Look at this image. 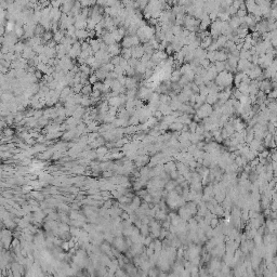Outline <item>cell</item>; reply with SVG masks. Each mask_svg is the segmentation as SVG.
I'll use <instances>...</instances> for the list:
<instances>
[{
    "label": "cell",
    "instance_id": "cell-1",
    "mask_svg": "<svg viewBox=\"0 0 277 277\" xmlns=\"http://www.w3.org/2000/svg\"><path fill=\"white\" fill-rule=\"evenodd\" d=\"M213 113V107L209 105V104L205 103L199 109L196 110V115L200 118V119H206L208 117H210Z\"/></svg>",
    "mask_w": 277,
    "mask_h": 277
},
{
    "label": "cell",
    "instance_id": "cell-2",
    "mask_svg": "<svg viewBox=\"0 0 277 277\" xmlns=\"http://www.w3.org/2000/svg\"><path fill=\"white\" fill-rule=\"evenodd\" d=\"M81 52H82V50H81V42L77 41V42H75V44H73L72 50H70V52H69L68 57H70L72 60H74V59H78V57H80Z\"/></svg>",
    "mask_w": 277,
    "mask_h": 277
},
{
    "label": "cell",
    "instance_id": "cell-3",
    "mask_svg": "<svg viewBox=\"0 0 277 277\" xmlns=\"http://www.w3.org/2000/svg\"><path fill=\"white\" fill-rule=\"evenodd\" d=\"M249 147H250L251 151L257 152V153H261V152H263L265 149V146H264L263 141H261V140H257V138H255V140L249 144Z\"/></svg>",
    "mask_w": 277,
    "mask_h": 277
},
{
    "label": "cell",
    "instance_id": "cell-4",
    "mask_svg": "<svg viewBox=\"0 0 277 277\" xmlns=\"http://www.w3.org/2000/svg\"><path fill=\"white\" fill-rule=\"evenodd\" d=\"M253 64L251 62H249L248 60H240L238 61V65H237V70L238 73H245L249 69H251Z\"/></svg>",
    "mask_w": 277,
    "mask_h": 277
},
{
    "label": "cell",
    "instance_id": "cell-5",
    "mask_svg": "<svg viewBox=\"0 0 277 277\" xmlns=\"http://www.w3.org/2000/svg\"><path fill=\"white\" fill-rule=\"evenodd\" d=\"M259 89H260V91L264 92L265 94H270V92L273 90V88H272V81H270L268 79L262 80V81L259 82Z\"/></svg>",
    "mask_w": 277,
    "mask_h": 277
},
{
    "label": "cell",
    "instance_id": "cell-6",
    "mask_svg": "<svg viewBox=\"0 0 277 277\" xmlns=\"http://www.w3.org/2000/svg\"><path fill=\"white\" fill-rule=\"evenodd\" d=\"M144 54H145V51H144L143 46H138V47L132 48V57L133 59L141 60Z\"/></svg>",
    "mask_w": 277,
    "mask_h": 277
},
{
    "label": "cell",
    "instance_id": "cell-7",
    "mask_svg": "<svg viewBox=\"0 0 277 277\" xmlns=\"http://www.w3.org/2000/svg\"><path fill=\"white\" fill-rule=\"evenodd\" d=\"M228 24H230L231 28L233 29V30H236V29L239 28L240 25L242 24L241 19H240V17H238L237 15H234V16H232V17L230 19V21H228Z\"/></svg>",
    "mask_w": 277,
    "mask_h": 277
},
{
    "label": "cell",
    "instance_id": "cell-8",
    "mask_svg": "<svg viewBox=\"0 0 277 277\" xmlns=\"http://www.w3.org/2000/svg\"><path fill=\"white\" fill-rule=\"evenodd\" d=\"M107 52L112 55V57L120 55V54H121V48H120V44H112V46H109Z\"/></svg>",
    "mask_w": 277,
    "mask_h": 277
},
{
    "label": "cell",
    "instance_id": "cell-9",
    "mask_svg": "<svg viewBox=\"0 0 277 277\" xmlns=\"http://www.w3.org/2000/svg\"><path fill=\"white\" fill-rule=\"evenodd\" d=\"M138 79L134 78V77H127L126 80V87L127 90H133V89H138Z\"/></svg>",
    "mask_w": 277,
    "mask_h": 277
},
{
    "label": "cell",
    "instance_id": "cell-10",
    "mask_svg": "<svg viewBox=\"0 0 277 277\" xmlns=\"http://www.w3.org/2000/svg\"><path fill=\"white\" fill-rule=\"evenodd\" d=\"M74 6H75V1H64L60 9L64 14H69L72 12V9Z\"/></svg>",
    "mask_w": 277,
    "mask_h": 277
},
{
    "label": "cell",
    "instance_id": "cell-11",
    "mask_svg": "<svg viewBox=\"0 0 277 277\" xmlns=\"http://www.w3.org/2000/svg\"><path fill=\"white\" fill-rule=\"evenodd\" d=\"M219 102V93H209L207 98H206V103L213 106Z\"/></svg>",
    "mask_w": 277,
    "mask_h": 277
},
{
    "label": "cell",
    "instance_id": "cell-12",
    "mask_svg": "<svg viewBox=\"0 0 277 277\" xmlns=\"http://www.w3.org/2000/svg\"><path fill=\"white\" fill-rule=\"evenodd\" d=\"M228 53L224 50H219L215 53V62H226Z\"/></svg>",
    "mask_w": 277,
    "mask_h": 277
},
{
    "label": "cell",
    "instance_id": "cell-13",
    "mask_svg": "<svg viewBox=\"0 0 277 277\" xmlns=\"http://www.w3.org/2000/svg\"><path fill=\"white\" fill-rule=\"evenodd\" d=\"M245 6H246V10H247V12L249 13V14H253L255 11V9H257V7H258V4H257V2L255 1H252V0H249V1H246L245 2Z\"/></svg>",
    "mask_w": 277,
    "mask_h": 277
},
{
    "label": "cell",
    "instance_id": "cell-14",
    "mask_svg": "<svg viewBox=\"0 0 277 277\" xmlns=\"http://www.w3.org/2000/svg\"><path fill=\"white\" fill-rule=\"evenodd\" d=\"M182 74L180 72V69H174L171 73V77H170V81L172 83H178L180 81V79L182 78Z\"/></svg>",
    "mask_w": 277,
    "mask_h": 277
},
{
    "label": "cell",
    "instance_id": "cell-15",
    "mask_svg": "<svg viewBox=\"0 0 277 277\" xmlns=\"http://www.w3.org/2000/svg\"><path fill=\"white\" fill-rule=\"evenodd\" d=\"M75 35H76V37H77V39L82 42V41H85V39H87V38L89 37V32L87 29H80V30H76Z\"/></svg>",
    "mask_w": 277,
    "mask_h": 277
},
{
    "label": "cell",
    "instance_id": "cell-16",
    "mask_svg": "<svg viewBox=\"0 0 277 277\" xmlns=\"http://www.w3.org/2000/svg\"><path fill=\"white\" fill-rule=\"evenodd\" d=\"M164 170L166 173H168V174H170L171 172H173V171H176V165L173 162V161H168V162H166L164 166Z\"/></svg>",
    "mask_w": 277,
    "mask_h": 277
},
{
    "label": "cell",
    "instance_id": "cell-17",
    "mask_svg": "<svg viewBox=\"0 0 277 277\" xmlns=\"http://www.w3.org/2000/svg\"><path fill=\"white\" fill-rule=\"evenodd\" d=\"M86 114V108L85 107H82L81 105H79L78 107H77V109L75 110V113H74V116L76 119H79L81 120V118H83V116H85Z\"/></svg>",
    "mask_w": 277,
    "mask_h": 277
},
{
    "label": "cell",
    "instance_id": "cell-18",
    "mask_svg": "<svg viewBox=\"0 0 277 277\" xmlns=\"http://www.w3.org/2000/svg\"><path fill=\"white\" fill-rule=\"evenodd\" d=\"M158 110H160L161 113H162V115H165V116L171 115V114H172V112H173V110L171 109L170 105H168V104H160V105H159V108H158Z\"/></svg>",
    "mask_w": 277,
    "mask_h": 277
},
{
    "label": "cell",
    "instance_id": "cell-19",
    "mask_svg": "<svg viewBox=\"0 0 277 277\" xmlns=\"http://www.w3.org/2000/svg\"><path fill=\"white\" fill-rule=\"evenodd\" d=\"M246 76L247 75H246L245 73H237L236 75L234 76V85L236 86V87H238V86L244 81V78H245Z\"/></svg>",
    "mask_w": 277,
    "mask_h": 277
},
{
    "label": "cell",
    "instance_id": "cell-20",
    "mask_svg": "<svg viewBox=\"0 0 277 277\" xmlns=\"http://www.w3.org/2000/svg\"><path fill=\"white\" fill-rule=\"evenodd\" d=\"M66 36V32L64 30H59V32L54 33L53 35V40L57 42V44H61V41L63 40V38Z\"/></svg>",
    "mask_w": 277,
    "mask_h": 277
},
{
    "label": "cell",
    "instance_id": "cell-21",
    "mask_svg": "<svg viewBox=\"0 0 277 277\" xmlns=\"http://www.w3.org/2000/svg\"><path fill=\"white\" fill-rule=\"evenodd\" d=\"M212 42H213V38L211 37V36H209V37L205 38L204 40H202V42H200V48H202L204 50H208V48L210 47Z\"/></svg>",
    "mask_w": 277,
    "mask_h": 277
},
{
    "label": "cell",
    "instance_id": "cell-22",
    "mask_svg": "<svg viewBox=\"0 0 277 277\" xmlns=\"http://www.w3.org/2000/svg\"><path fill=\"white\" fill-rule=\"evenodd\" d=\"M121 46H123V48H126V49H131V48H133L131 37H130V36H126V37L123 38V41H121Z\"/></svg>",
    "mask_w": 277,
    "mask_h": 277
},
{
    "label": "cell",
    "instance_id": "cell-23",
    "mask_svg": "<svg viewBox=\"0 0 277 277\" xmlns=\"http://www.w3.org/2000/svg\"><path fill=\"white\" fill-rule=\"evenodd\" d=\"M249 85H250V83H247V82L242 81L241 83H240V85L237 87V89H238V90L241 92L242 94L249 95Z\"/></svg>",
    "mask_w": 277,
    "mask_h": 277
},
{
    "label": "cell",
    "instance_id": "cell-24",
    "mask_svg": "<svg viewBox=\"0 0 277 277\" xmlns=\"http://www.w3.org/2000/svg\"><path fill=\"white\" fill-rule=\"evenodd\" d=\"M228 41V38H227V36H224V35H220L219 37H218L217 39V42L218 44L220 46L221 50L223 49V48H225V46H226V42Z\"/></svg>",
    "mask_w": 277,
    "mask_h": 277
},
{
    "label": "cell",
    "instance_id": "cell-25",
    "mask_svg": "<svg viewBox=\"0 0 277 277\" xmlns=\"http://www.w3.org/2000/svg\"><path fill=\"white\" fill-rule=\"evenodd\" d=\"M44 54L48 57V59H55V57H57V50L55 48L54 49H51V48H48L46 46V50H44Z\"/></svg>",
    "mask_w": 277,
    "mask_h": 277
},
{
    "label": "cell",
    "instance_id": "cell-26",
    "mask_svg": "<svg viewBox=\"0 0 277 277\" xmlns=\"http://www.w3.org/2000/svg\"><path fill=\"white\" fill-rule=\"evenodd\" d=\"M53 35L54 33L52 32V30H46L44 34V36H42V41H44V44H47V42H49L50 40H52L53 39Z\"/></svg>",
    "mask_w": 277,
    "mask_h": 277
},
{
    "label": "cell",
    "instance_id": "cell-27",
    "mask_svg": "<svg viewBox=\"0 0 277 277\" xmlns=\"http://www.w3.org/2000/svg\"><path fill=\"white\" fill-rule=\"evenodd\" d=\"M92 92H93V88L91 87V85H90V83H88V85L83 86L82 91H81V94L83 95V96H90V95L92 94Z\"/></svg>",
    "mask_w": 277,
    "mask_h": 277
},
{
    "label": "cell",
    "instance_id": "cell-28",
    "mask_svg": "<svg viewBox=\"0 0 277 277\" xmlns=\"http://www.w3.org/2000/svg\"><path fill=\"white\" fill-rule=\"evenodd\" d=\"M183 126L184 125L181 123H174L169 126V130H172L173 132H181L183 129Z\"/></svg>",
    "mask_w": 277,
    "mask_h": 277
},
{
    "label": "cell",
    "instance_id": "cell-29",
    "mask_svg": "<svg viewBox=\"0 0 277 277\" xmlns=\"http://www.w3.org/2000/svg\"><path fill=\"white\" fill-rule=\"evenodd\" d=\"M121 57L126 60H130L132 57V48L131 49H126V48H123L121 49Z\"/></svg>",
    "mask_w": 277,
    "mask_h": 277
},
{
    "label": "cell",
    "instance_id": "cell-30",
    "mask_svg": "<svg viewBox=\"0 0 277 277\" xmlns=\"http://www.w3.org/2000/svg\"><path fill=\"white\" fill-rule=\"evenodd\" d=\"M146 69H147V67H146V65H144V64H143V63H141V61H140V64H138V66H136V75L144 76L145 72H146Z\"/></svg>",
    "mask_w": 277,
    "mask_h": 277
},
{
    "label": "cell",
    "instance_id": "cell-31",
    "mask_svg": "<svg viewBox=\"0 0 277 277\" xmlns=\"http://www.w3.org/2000/svg\"><path fill=\"white\" fill-rule=\"evenodd\" d=\"M33 151H34V153H44V152L47 151V148H46V145L42 144V143H37V144L34 145Z\"/></svg>",
    "mask_w": 277,
    "mask_h": 277
},
{
    "label": "cell",
    "instance_id": "cell-32",
    "mask_svg": "<svg viewBox=\"0 0 277 277\" xmlns=\"http://www.w3.org/2000/svg\"><path fill=\"white\" fill-rule=\"evenodd\" d=\"M25 47H26V44H24L22 41H19V42L13 47V49H14V52H16V53H23Z\"/></svg>",
    "mask_w": 277,
    "mask_h": 277
},
{
    "label": "cell",
    "instance_id": "cell-33",
    "mask_svg": "<svg viewBox=\"0 0 277 277\" xmlns=\"http://www.w3.org/2000/svg\"><path fill=\"white\" fill-rule=\"evenodd\" d=\"M214 66H215V68H217L218 74H220V73L225 72V70H226V69H225L226 62H215V63H214Z\"/></svg>",
    "mask_w": 277,
    "mask_h": 277
},
{
    "label": "cell",
    "instance_id": "cell-34",
    "mask_svg": "<svg viewBox=\"0 0 277 277\" xmlns=\"http://www.w3.org/2000/svg\"><path fill=\"white\" fill-rule=\"evenodd\" d=\"M162 123H167L168 126H170L172 123H176V118L173 116V115H168V116H165L164 118H162Z\"/></svg>",
    "mask_w": 277,
    "mask_h": 277
},
{
    "label": "cell",
    "instance_id": "cell-35",
    "mask_svg": "<svg viewBox=\"0 0 277 277\" xmlns=\"http://www.w3.org/2000/svg\"><path fill=\"white\" fill-rule=\"evenodd\" d=\"M210 93V90H209V87L206 85H202L199 87V94L202 95V96H206L207 98L208 95Z\"/></svg>",
    "mask_w": 277,
    "mask_h": 277
},
{
    "label": "cell",
    "instance_id": "cell-36",
    "mask_svg": "<svg viewBox=\"0 0 277 277\" xmlns=\"http://www.w3.org/2000/svg\"><path fill=\"white\" fill-rule=\"evenodd\" d=\"M92 103V100L90 96H83L82 95V100H81V103H80V105H81L82 107H89Z\"/></svg>",
    "mask_w": 277,
    "mask_h": 277
},
{
    "label": "cell",
    "instance_id": "cell-37",
    "mask_svg": "<svg viewBox=\"0 0 277 277\" xmlns=\"http://www.w3.org/2000/svg\"><path fill=\"white\" fill-rule=\"evenodd\" d=\"M159 102L160 104H168L170 105L171 103V98L168 94H160V98H159Z\"/></svg>",
    "mask_w": 277,
    "mask_h": 277
},
{
    "label": "cell",
    "instance_id": "cell-38",
    "mask_svg": "<svg viewBox=\"0 0 277 277\" xmlns=\"http://www.w3.org/2000/svg\"><path fill=\"white\" fill-rule=\"evenodd\" d=\"M95 152H96V154H98L99 157H103L104 155H107L108 149H107V147H105V146H101V147L96 148Z\"/></svg>",
    "mask_w": 277,
    "mask_h": 277
},
{
    "label": "cell",
    "instance_id": "cell-39",
    "mask_svg": "<svg viewBox=\"0 0 277 277\" xmlns=\"http://www.w3.org/2000/svg\"><path fill=\"white\" fill-rule=\"evenodd\" d=\"M172 34L174 35V37H176V36H180V35L182 34V32H183V28H182V26H179V25H174L172 27Z\"/></svg>",
    "mask_w": 277,
    "mask_h": 277
},
{
    "label": "cell",
    "instance_id": "cell-40",
    "mask_svg": "<svg viewBox=\"0 0 277 277\" xmlns=\"http://www.w3.org/2000/svg\"><path fill=\"white\" fill-rule=\"evenodd\" d=\"M37 70H39V72H41L42 74H47V72H48V69H49V66H48L47 64H44V63H39V65H38L37 67Z\"/></svg>",
    "mask_w": 277,
    "mask_h": 277
},
{
    "label": "cell",
    "instance_id": "cell-41",
    "mask_svg": "<svg viewBox=\"0 0 277 277\" xmlns=\"http://www.w3.org/2000/svg\"><path fill=\"white\" fill-rule=\"evenodd\" d=\"M193 82H194L196 86H198V87H200L202 85H205V83H204V78H202L200 75H196L194 80H193Z\"/></svg>",
    "mask_w": 277,
    "mask_h": 277
},
{
    "label": "cell",
    "instance_id": "cell-42",
    "mask_svg": "<svg viewBox=\"0 0 277 277\" xmlns=\"http://www.w3.org/2000/svg\"><path fill=\"white\" fill-rule=\"evenodd\" d=\"M128 64H129L130 67H132V68H136V66H138V64H140V60H136V59H133V57H131L130 60H128Z\"/></svg>",
    "mask_w": 277,
    "mask_h": 277
},
{
    "label": "cell",
    "instance_id": "cell-43",
    "mask_svg": "<svg viewBox=\"0 0 277 277\" xmlns=\"http://www.w3.org/2000/svg\"><path fill=\"white\" fill-rule=\"evenodd\" d=\"M82 88H83V85H81V83H77V85L74 86L72 89H73V91L75 92L76 94H79V93H81Z\"/></svg>",
    "mask_w": 277,
    "mask_h": 277
},
{
    "label": "cell",
    "instance_id": "cell-44",
    "mask_svg": "<svg viewBox=\"0 0 277 277\" xmlns=\"http://www.w3.org/2000/svg\"><path fill=\"white\" fill-rule=\"evenodd\" d=\"M52 154H53V151H52V149H47V151L44 152V153L41 154L40 158H42V159H49L50 156H52Z\"/></svg>",
    "mask_w": 277,
    "mask_h": 277
},
{
    "label": "cell",
    "instance_id": "cell-45",
    "mask_svg": "<svg viewBox=\"0 0 277 277\" xmlns=\"http://www.w3.org/2000/svg\"><path fill=\"white\" fill-rule=\"evenodd\" d=\"M48 120H49V119H48V118H46L44 116L41 117L40 119H38V127H39V128H41V127L47 126L48 123H48Z\"/></svg>",
    "mask_w": 277,
    "mask_h": 277
},
{
    "label": "cell",
    "instance_id": "cell-46",
    "mask_svg": "<svg viewBox=\"0 0 277 277\" xmlns=\"http://www.w3.org/2000/svg\"><path fill=\"white\" fill-rule=\"evenodd\" d=\"M219 49H221L220 46L218 44L217 40H213V42L211 44V46L208 48V51H219Z\"/></svg>",
    "mask_w": 277,
    "mask_h": 277
},
{
    "label": "cell",
    "instance_id": "cell-47",
    "mask_svg": "<svg viewBox=\"0 0 277 277\" xmlns=\"http://www.w3.org/2000/svg\"><path fill=\"white\" fill-rule=\"evenodd\" d=\"M120 60H121V55H118V57H113L112 60H110V63L113 64L114 66H118L120 64Z\"/></svg>",
    "mask_w": 277,
    "mask_h": 277
},
{
    "label": "cell",
    "instance_id": "cell-48",
    "mask_svg": "<svg viewBox=\"0 0 277 277\" xmlns=\"http://www.w3.org/2000/svg\"><path fill=\"white\" fill-rule=\"evenodd\" d=\"M131 40H132V44H133V47H138V46H141V40H140V38L136 36V35H134V36H131Z\"/></svg>",
    "mask_w": 277,
    "mask_h": 277
},
{
    "label": "cell",
    "instance_id": "cell-49",
    "mask_svg": "<svg viewBox=\"0 0 277 277\" xmlns=\"http://www.w3.org/2000/svg\"><path fill=\"white\" fill-rule=\"evenodd\" d=\"M197 127H198V123H195V121H192V123L189 125V132H191V133H195L196 132V129H197Z\"/></svg>",
    "mask_w": 277,
    "mask_h": 277
},
{
    "label": "cell",
    "instance_id": "cell-50",
    "mask_svg": "<svg viewBox=\"0 0 277 277\" xmlns=\"http://www.w3.org/2000/svg\"><path fill=\"white\" fill-rule=\"evenodd\" d=\"M96 82H99L98 77H96V75H95V74H92V75L89 77V83L93 86V85H95Z\"/></svg>",
    "mask_w": 277,
    "mask_h": 277
},
{
    "label": "cell",
    "instance_id": "cell-51",
    "mask_svg": "<svg viewBox=\"0 0 277 277\" xmlns=\"http://www.w3.org/2000/svg\"><path fill=\"white\" fill-rule=\"evenodd\" d=\"M114 72L116 73L117 75H119V76L125 75V69H123V67L120 66V65H118V66H115V69H114Z\"/></svg>",
    "mask_w": 277,
    "mask_h": 277
},
{
    "label": "cell",
    "instance_id": "cell-52",
    "mask_svg": "<svg viewBox=\"0 0 277 277\" xmlns=\"http://www.w3.org/2000/svg\"><path fill=\"white\" fill-rule=\"evenodd\" d=\"M199 63H200V66L202 67V68H205V69H207L208 67L210 66V62L207 60V59H205V60H202V61H199Z\"/></svg>",
    "mask_w": 277,
    "mask_h": 277
},
{
    "label": "cell",
    "instance_id": "cell-53",
    "mask_svg": "<svg viewBox=\"0 0 277 277\" xmlns=\"http://www.w3.org/2000/svg\"><path fill=\"white\" fill-rule=\"evenodd\" d=\"M117 114H118V108H117V107H109V109H108V115L116 117Z\"/></svg>",
    "mask_w": 277,
    "mask_h": 277
},
{
    "label": "cell",
    "instance_id": "cell-54",
    "mask_svg": "<svg viewBox=\"0 0 277 277\" xmlns=\"http://www.w3.org/2000/svg\"><path fill=\"white\" fill-rule=\"evenodd\" d=\"M2 136H7V138H10V136H13V130L12 129H4L3 130V134Z\"/></svg>",
    "mask_w": 277,
    "mask_h": 277
},
{
    "label": "cell",
    "instance_id": "cell-55",
    "mask_svg": "<svg viewBox=\"0 0 277 277\" xmlns=\"http://www.w3.org/2000/svg\"><path fill=\"white\" fill-rule=\"evenodd\" d=\"M90 48V44H89L88 40H85L81 42V50L82 51H87Z\"/></svg>",
    "mask_w": 277,
    "mask_h": 277
},
{
    "label": "cell",
    "instance_id": "cell-56",
    "mask_svg": "<svg viewBox=\"0 0 277 277\" xmlns=\"http://www.w3.org/2000/svg\"><path fill=\"white\" fill-rule=\"evenodd\" d=\"M148 195V191L147 189H140L138 192V197H142V198H144L145 196Z\"/></svg>",
    "mask_w": 277,
    "mask_h": 277
},
{
    "label": "cell",
    "instance_id": "cell-57",
    "mask_svg": "<svg viewBox=\"0 0 277 277\" xmlns=\"http://www.w3.org/2000/svg\"><path fill=\"white\" fill-rule=\"evenodd\" d=\"M162 116H164V115H162V113H161L160 110H156V112L153 114V117H155L157 120H160L161 118H162Z\"/></svg>",
    "mask_w": 277,
    "mask_h": 277
},
{
    "label": "cell",
    "instance_id": "cell-58",
    "mask_svg": "<svg viewBox=\"0 0 277 277\" xmlns=\"http://www.w3.org/2000/svg\"><path fill=\"white\" fill-rule=\"evenodd\" d=\"M173 51H174V49H173L172 44H169V46H168V47H167V49H166V53H167L168 55H171V54H172V52H173Z\"/></svg>",
    "mask_w": 277,
    "mask_h": 277
},
{
    "label": "cell",
    "instance_id": "cell-59",
    "mask_svg": "<svg viewBox=\"0 0 277 277\" xmlns=\"http://www.w3.org/2000/svg\"><path fill=\"white\" fill-rule=\"evenodd\" d=\"M35 75H36V77H37V79H41L44 78V74L41 72H39V70H36V73H35Z\"/></svg>",
    "mask_w": 277,
    "mask_h": 277
},
{
    "label": "cell",
    "instance_id": "cell-60",
    "mask_svg": "<svg viewBox=\"0 0 277 277\" xmlns=\"http://www.w3.org/2000/svg\"><path fill=\"white\" fill-rule=\"evenodd\" d=\"M103 176H105V178H112V176H113V173L110 172V171H104Z\"/></svg>",
    "mask_w": 277,
    "mask_h": 277
},
{
    "label": "cell",
    "instance_id": "cell-61",
    "mask_svg": "<svg viewBox=\"0 0 277 277\" xmlns=\"http://www.w3.org/2000/svg\"><path fill=\"white\" fill-rule=\"evenodd\" d=\"M274 142H275V144L277 145V134H275L274 136Z\"/></svg>",
    "mask_w": 277,
    "mask_h": 277
}]
</instances>
